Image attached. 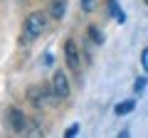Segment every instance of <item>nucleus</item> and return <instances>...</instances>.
Instances as JSON below:
<instances>
[{"mask_svg": "<svg viewBox=\"0 0 148 138\" xmlns=\"http://www.w3.org/2000/svg\"><path fill=\"white\" fill-rule=\"evenodd\" d=\"M45 27H47V15L40 12V10L30 12V15L25 17V25H22V40H20V42L22 44L32 42L35 37H40V35L45 32Z\"/></svg>", "mask_w": 148, "mask_h": 138, "instance_id": "1", "label": "nucleus"}, {"mask_svg": "<svg viewBox=\"0 0 148 138\" xmlns=\"http://www.w3.org/2000/svg\"><path fill=\"white\" fill-rule=\"evenodd\" d=\"M57 99H59V96L54 94V89L49 91L47 86H42V84L27 86V101H30L32 106H52Z\"/></svg>", "mask_w": 148, "mask_h": 138, "instance_id": "2", "label": "nucleus"}, {"mask_svg": "<svg viewBox=\"0 0 148 138\" xmlns=\"http://www.w3.org/2000/svg\"><path fill=\"white\" fill-rule=\"evenodd\" d=\"M5 121H8V128H10L12 133H22L27 128V118H25V113L20 111L17 106H12V109H8V113H5Z\"/></svg>", "mask_w": 148, "mask_h": 138, "instance_id": "3", "label": "nucleus"}, {"mask_svg": "<svg viewBox=\"0 0 148 138\" xmlns=\"http://www.w3.org/2000/svg\"><path fill=\"white\" fill-rule=\"evenodd\" d=\"M64 59H67V67L72 69L77 77H79L82 62H79V47H77V42H74V40H67V42H64Z\"/></svg>", "mask_w": 148, "mask_h": 138, "instance_id": "4", "label": "nucleus"}, {"mask_svg": "<svg viewBox=\"0 0 148 138\" xmlns=\"http://www.w3.org/2000/svg\"><path fill=\"white\" fill-rule=\"evenodd\" d=\"M52 89H54V94H57L59 99H67V96H69V81H67V74H64L62 69L54 72V77H52Z\"/></svg>", "mask_w": 148, "mask_h": 138, "instance_id": "5", "label": "nucleus"}, {"mask_svg": "<svg viewBox=\"0 0 148 138\" xmlns=\"http://www.w3.org/2000/svg\"><path fill=\"white\" fill-rule=\"evenodd\" d=\"M49 12H52L54 20H62L64 12H67V3H64V0H52V8H49Z\"/></svg>", "mask_w": 148, "mask_h": 138, "instance_id": "6", "label": "nucleus"}, {"mask_svg": "<svg viewBox=\"0 0 148 138\" xmlns=\"http://www.w3.org/2000/svg\"><path fill=\"white\" fill-rule=\"evenodd\" d=\"M133 109H136V101H121V104H116V109H114V111H116V116H126V113H131Z\"/></svg>", "mask_w": 148, "mask_h": 138, "instance_id": "7", "label": "nucleus"}, {"mask_svg": "<svg viewBox=\"0 0 148 138\" xmlns=\"http://www.w3.org/2000/svg\"><path fill=\"white\" fill-rule=\"evenodd\" d=\"M109 10H111V15L116 17L119 22H123V20H126V15H123V10H121V8L116 5V0H109Z\"/></svg>", "mask_w": 148, "mask_h": 138, "instance_id": "8", "label": "nucleus"}, {"mask_svg": "<svg viewBox=\"0 0 148 138\" xmlns=\"http://www.w3.org/2000/svg\"><path fill=\"white\" fill-rule=\"evenodd\" d=\"M89 40L94 44H104V32L96 30V27H89Z\"/></svg>", "mask_w": 148, "mask_h": 138, "instance_id": "9", "label": "nucleus"}, {"mask_svg": "<svg viewBox=\"0 0 148 138\" xmlns=\"http://www.w3.org/2000/svg\"><path fill=\"white\" fill-rule=\"evenodd\" d=\"M96 3H99V0H82V10H84V12L96 10Z\"/></svg>", "mask_w": 148, "mask_h": 138, "instance_id": "10", "label": "nucleus"}, {"mask_svg": "<svg viewBox=\"0 0 148 138\" xmlns=\"http://www.w3.org/2000/svg\"><path fill=\"white\" fill-rule=\"evenodd\" d=\"M133 89H136L138 94H141V91L146 89V79H143V77H141V79H136V84H133Z\"/></svg>", "mask_w": 148, "mask_h": 138, "instance_id": "11", "label": "nucleus"}, {"mask_svg": "<svg viewBox=\"0 0 148 138\" xmlns=\"http://www.w3.org/2000/svg\"><path fill=\"white\" fill-rule=\"evenodd\" d=\"M77 131H79V126H72V128H67V136H74Z\"/></svg>", "mask_w": 148, "mask_h": 138, "instance_id": "12", "label": "nucleus"}]
</instances>
